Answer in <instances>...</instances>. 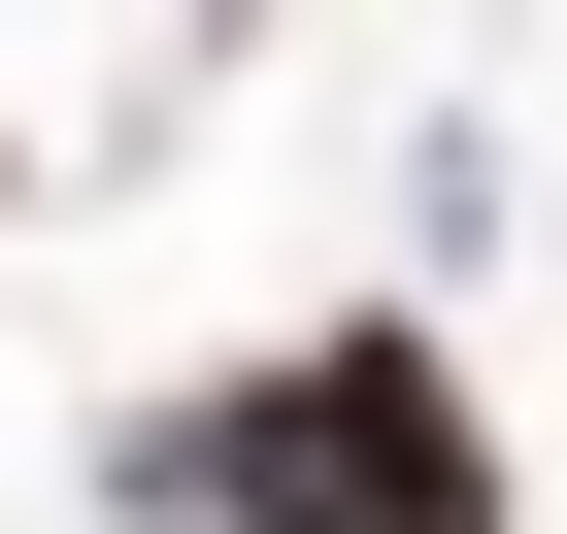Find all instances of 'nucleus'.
I'll use <instances>...</instances> for the list:
<instances>
[{"label":"nucleus","instance_id":"1","mask_svg":"<svg viewBox=\"0 0 567 534\" xmlns=\"http://www.w3.org/2000/svg\"><path fill=\"white\" fill-rule=\"evenodd\" d=\"M167 501H301V534H501V468H467V401H434L401 335H301L234 434H167Z\"/></svg>","mask_w":567,"mask_h":534}]
</instances>
